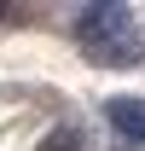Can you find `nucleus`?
Here are the masks:
<instances>
[{"instance_id":"f257e3e1","label":"nucleus","mask_w":145,"mask_h":151,"mask_svg":"<svg viewBox=\"0 0 145 151\" xmlns=\"http://www.w3.org/2000/svg\"><path fill=\"white\" fill-rule=\"evenodd\" d=\"M75 35H81V47L122 41V35H134V12H128L122 0H99V6H87V12L75 18Z\"/></svg>"},{"instance_id":"39448f33","label":"nucleus","mask_w":145,"mask_h":151,"mask_svg":"<svg viewBox=\"0 0 145 151\" xmlns=\"http://www.w3.org/2000/svg\"><path fill=\"white\" fill-rule=\"evenodd\" d=\"M0 18H6V6H0Z\"/></svg>"},{"instance_id":"f03ea898","label":"nucleus","mask_w":145,"mask_h":151,"mask_svg":"<svg viewBox=\"0 0 145 151\" xmlns=\"http://www.w3.org/2000/svg\"><path fill=\"white\" fill-rule=\"evenodd\" d=\"M110 128L122 134V139H134V145H145V99H110L105 105Z\"/></svg>"},{"instance_id":"7ed1b4c3","label":"nucleus","mask_w":145,"mask_h":151,"mask_svg":"<svg viewBox=\"0 0 145 151\" xmlns=\"http://www.w3.org/2000/svg\"><path fill=\"white\" fill-rule=\"evenodd\" d=\"M139 29H134V35H122V41H105V47H87V58L93 64H139Z\"/></svg>"},{"instance_id":"20e7f679","label":"nucleus","mask_w":145,"mask_h":151,"mask_svg":"<svg viewBox=\"0 0 145 151\" xmlns=\"http://www.w3.org/2000/svg\"><path fill=\"white\" fill-rule=\"evenodd\" d=\"M41 151H81V128H52Z\"/></svg>"}]
</instances>
